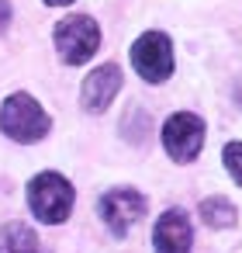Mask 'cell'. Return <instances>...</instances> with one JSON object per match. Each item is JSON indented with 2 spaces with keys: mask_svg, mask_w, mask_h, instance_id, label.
<instances>
[{
  "mask_svg": "<svg viewBox=\"0 0 242 253\" xmlns=\"http://www.w3.org/2000/svg\"><path fill=\"white\" fill-rule=\"evenodd\" d=\"M0 128L14 142H38L52 128V118L32 94H11L0 108Z\"/></svg>",
  "mask_w": 242,
  "mask_h": 253,
  "instance_id": "6da1fadb",
  "label": "cell"
},
{
  "mask_svg": "<svg viewBox=\"0 0 242 253\" xmlns=\"http://www.w3.org/2000/svg\"><path fill=\"white\" fill-rule=\"evenodd\" d=\"M28 208L35 211L38 222L45 225H59L69 218L73 211V187L63 173H38L28 184Z\"/></svg>",
  "mask_w": 242,
  "mask_h": 253,
  "instance_id": "7a4b0ae2",
  "label": "cell"
},
{
  "mask_svg": "<svg viewBox=\"0 0 242 253\" xmlns=\"http://www.w3.org/2000/svg\"><path fill=\"white\" fill-rule=\"evenodd\" d=\"M97 45H101V28L87 14H73L56 25V49H59L63 63L80 66L97 52Z\"/></svg>",
  "mask_w": 242,
  "mask_h": 253,
  "instance_id": "3957f363",
  "label": "cell"
},
{
  "mask_svg": "<svg viewBox=\"0 0 242 253\" xmlns=\"http://www.w3.org/2000/svg\"><path fill=\"white\" fill-rule=\"evenodd\" d=\"M132 66L142 80L149 84H163L173 73V42L163 32H145L135 45H132Z\"/></svg>",
  "mask_w": 242,
  "mask_h": 253,
  "instance_id": "277c9868",
  "label": "cell"
},
{
  "mask_svg": "<svg viewBox=\"0 0 242 253\" xmlns=\"http://www.w3.org/2000/svg\"><path fill=\"white\" fill-rule=\"evenodd\" d=\"M163 146L176 163H190L197 160L201 146H204V122L190 111H176L166 118L163 125Z\"/></svg>",
  "mask_w": 242,
  "mask_h": 253,
  "instance_id": "5b68a950",
  "label": "cell"
},
{
  "mask_svg": "<svg viewBox=\"0 0 242 253\" xmlns=\"http://www.w3.org/2000/svg\"><path fill=\"white\" fill-rule=\"evenodd\" d=\"M145 215V198L132 187H114L101 198V218L114 236H125Z\"/></svg>",
  "mask_w": 242,
  "mask_h": 253,
  "instance_id": "8992f818",
  "label": "cell"
},
{
  "mask_svg": "<svg viewBox=\"0 0 242 253\" xmlns=\"http://www.w3.org/2000/svg\"><path fill=\"white\" fill-rule=\"evenodd\" d=\"M152 243H156V253H190V243H194L190 218L180 208L163 211L152 229Z\"/></svg>",
  "mask_w": 242,
  "mask_h": 253,
  "instance_id": "52a82bcc",
  "label": "cell"
},
{
  "mask_svg": "<svg viewBox=\"0 0 242 253\" xmlns=\"http://www.w3.org/2000/svg\"><path fill=\"white\" fill-rule=\"evenodd\" d=\"M118 90H121V70H118L114 63H104V66H97V70L83 80L80 97H83V108H87V111H104V108L118 97Z\"/></svg>",
  "mask_w": 242,
  "mask_h": 253,
  "instance_id": "ba28073f",
  "label": "cell"
},
{
  "mask_svg": "<svg viewBox=\"0 0 242 253\" xmlns=\"http://www.w3.org/2000/svg\"><path fill=\"white\" fill-rule=\"evenodd\" d=\"M0 253H38V236L25 222H7L0 229Z\"/></svg>",
  "mask_w": 242,
  "mask_h": 253,
  "instance_id": "9c48e42d",
  "label": "cell"
},
{
  "mask_svg": "<svg viewBox=\"0 0 242 253\" xmlns=\"http://www.w3.org/2000/svg\"><path fill=\"white\" fill-rule=\"evenodd\" d=\"M201 218L211 229H228V225H235V205L228 198H204L201 201Z\"/></svg>",
  "mask_w": 242,
  "mask_h": 253,
  "instance_id": "30bf717a",
  "label": "cell"
},
{
  "mask_svg": "<svg viewBox=\"0 0 242 253\" xmlns=\"http://www.w3.org/2000/svg\"><path fill=\"white\" fill-rule=\"evenodd\" d=\"M225 170L235 177V184L242 187V142H228L225 146Z\"/></svg>",
  "mask_w": 242,
  "mask_h": 253,
  "instance_id": "8fae6325",
  "label": "cell"
},
{
  "mask_svg": "<svg viewBox=\"0 0 242 253\" xmlns=\"http://www.w3.org/2000/svg\"><path fill=\"white\" fill-rule=\"evenodd\" d=\"M7 21H11V0H0V32L7 28Z\"/></svg>",
  "mask_w": 242,
  "mask_h": 253,
  "instance_id": "7c38bea8",
  "label": "cell"
},
{
  "mask_svg": "<svg viewBox=\"0 0 242 253\" xmlns=\"http://www.w3.org/2000/svg\"><path fill=\"white\" fill-rule=\"evenodd\" d=\"M45 4H52V7H66V4H73V0H45Z\"/></svg>",
  "mask_w": 242,
  "mask_h": 253,
  "instance_id": "4fadbf2b",
  "label": "cell"
}]
</instances>
